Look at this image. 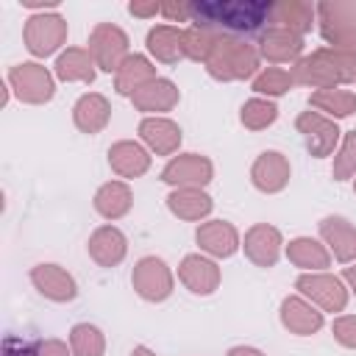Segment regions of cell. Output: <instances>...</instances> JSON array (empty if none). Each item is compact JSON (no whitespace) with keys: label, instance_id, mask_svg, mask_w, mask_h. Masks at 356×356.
<instances>
[{"label":"cell","instance_id":"6da1fadb","mask_svg":"<svg viewBox=\"0 0 356 356\" xmlns=\"http://www.w3.org/2000/svg\"><path fill=\"white\" fill-rule=\"evenodd\" d=\"M270 0H189V22L220 36H245L270 28Z\"/></svg>","mask_w":356,"mask_h":356},{"label":"cell","instance_id":"7a4b0ae2","mask_svg":"<svg viewBox=\"0 0 356 356\" xmlns=\"http://www.w3.org/2000/svg\"><path fill=\"white\" fill-rule=\"evenodd\" d=\"M295 86L317 89H339L345 83H356V56L337 47H317L306 53L300 61L289 67Z\"/></svg>","mask_w":356,"mask_h":356},{"label":"cell","instance_id":"3957f363","mask_svg":"<svg viewBox=\"0 0 356 356\" xmlns=\"http://www.w3.org/2000/svg\"><path fill=\"white\" fill-rule=\"evenodd\" d=\"M203 67L209 78L222 83L253 81L261 72V56H259V47L245 36H220Z\"/></svg>","mask_w":356,"mask_h":356},{"label":"cell","instance_id":"277c9868","mask_svg":"<svg viewBox=\"0 0 356 356\" xmlns=\"http://www.w3.org/2000/svg\"><path fill=\"white\" fill-rule=\"evenodd\" d=\"M317 31L325 39V47L356 56V0L317 3Z\"/></svg>","mask_w":356,"mask_h":356},{"label":"cell","instance_id":"5b68a950","mask_svg":"<svg viewBox=\"0 0 356 356\" xmlns=\"http://www.w3.org/2000/svg\"><path fill=\"white\" fill-rule=\"evenodd\" d=\"M6 86L25 106H44L56 95V75L39 61H22L8 67Z\"/></svg>","mask_w":356,"mask_h":356},{"label":"cell","instance_id":"8992f818","mask_svg":"<svg viewBox=\"0 0 356 356\" xmlns=\"http://www.w3.org/2000/svg\"><path fill=\"white\" fill-rule=\"evenodd\" d=\"M70 25L58 11H42L31 14L22 28V44L33 58H47L53 53H61L67 44Z\"/></svg>","mask_w":356,"mask_h":356},{"label":"cell","instance_id":"52a82bcc","mask_svg":"<svg viewBox=\"0 0 356 356\" xmlns=\"http://www.w3.org/2000/svg\"><path fill=\"white\" fill-rule=\"evenodd\" d=\"M295 289H298V295L312 300L323 314H339L348 309V300H350V289L342 281V275H334L328 270L300 273L295 278Z\"/></svg>","mask_w":356,"mask_h":356},{"label":"cell","instance_id":"ba28073f","mask_svg":"<svg viewBox=\"0 0 356 356\" xmlns=\"http://www.w3.org/2000/svg\"><path fill=\"white\" fill-rule=\"evenodd\" d=\"M134 292L147 303H164L175 292V273L159 256H142L131 270Z\"/></svg>","mask_w":356,"mask_h":356},{"label":"cell","instance_id":"9c48e42d","mask_svg":"<svg viewBox=\"0 0 356 356\" xmlns=\"http://www.w3.org/2000/svg\"><path fill=\"white\" fill-rule=\"evenodd\" d=\"M86 50L92 53L97 70L117 72L120 64L131 56V39H128V33L120 25H114V22H97L89 31Z\"/></svg>","mask_w":356,"mask_h":356},{"label":"cell","instance_id":"30bf717a","mask_svg":"<svg viewBox=\"0 0 356 356\" xmlns=\"http://www.w3.org/2000/svg\"><path fill=\"white\" fill-rule=\"evenodd\" d=\"M295 131L303 136L309 156L314 159H325L331 153H337L339 142H342V131L337 125V120L320 114V111H300L295 117Z\"/></svg>","mask_w":356,"mask_h":356},{"label":"cell","instance_id":"8fae6325","mask_svg":"<svg viewBox=\"0 0 356 356\" xmlns=\"http://www.w3.org/2000/svg\"><path fill=\"white\" fill-rule=\"evenodd\" d=\"M159 178L172 189H181V186L206 189L214 181V164L203 153H178V156L167 159Z\"/></svg>","mask_w":356,"mask_h":356},{"label":"cell","instance_id":"7c38bea8","mask_svg":"<svg viewBox=\"0 0 356 356\" xmlns=\"http://www.w3.org/2000/svg\"><path fill=\"white\" fill-rule=\"evenodd\" d=\"M284 245L286 242H284L281 231L275 225H270V222H253L242 236L245 259L250 264H256V267H264V270L278 264V259L284 253Z\"/></svg>","mask_w":356,"mask_h":356},{"label":"cell","instance_id":"4fadbf2b","mask_svg":"<svg viewBox=\"0 0 356 356\" xmlns=\"http://www.w3.org/2000/svg\"><path fill=\"white\" fill-rule=\"evenodd\" d=\"M178 281L197 298H209L220 289L222 270L220 264L206 253H186L178 264Z\"/></svg>","mask_w":356,"mask_h":356},{"label":"cell","instance_id":"5bb4252c","mask_svg":"<svg viewBox=\"0 0 356 356\" xmlns=\"http://www.w3.org/2000/svg\"><path fill=\"white\" fill-rule=\"evenodd\" d=\"M31 284H33V289L42 298H47L53 303H70V300L78 298V281H75V275L67 267L56 264V261H39V264H33L31 267Z\"/></svg>","mask_w":356,"mask_h":356},{"label":"cell","instance_id":"9a60e30c","mask_svg":"<svg viewBox=\"0 0 356 356\" xmlns=\"http://www.w3.org/2000/svg\"><path fill=\"white\" fill-rule=\"evenodd\" d=\"M195 242H197L200 253H206L217 261V259H231L242 248V234L228 220H203L195 228Z\"/></svg>","mask_w":356,"mask_h":356},{"label":"cell","instance_id":"2e32d148","mask_svg":"<svg viewBox=\"0 0 356 356\" xmlns=\"http://www.w3.org/2000/svg\"><path fill=\"white\" fill-rule=\"evenodd\" d=\"M278 320H281V325H284L289 334H295V337H314V334L323 331V325H325V314H323L312 300H306V298L298 295V292H292V295H286V298L281 300V306H278Z\"/></svg>","mask_w":356,"mask_h":356},{"label":"cell","instance_id":"e0dca14e","mask_svg":"<svg viewBox=\"0 0 356 356\" xmlns=\"http://www.w3.org/2000/svg\"><path fill=\"white\" fill-rule=\"evenodd\" d=\"M289 178H292V164L281 150H264L250 164V184L261 195L284 192L289 186Z\"/></svg>","mask_w":356,"mask_h":356},{"label":"cell","instance_id":"ac0fdd59","mask_svg":"<svg viewBox=\"0 0 356 356\" xmlns=\"http://www.w3.org/2000/svg\"><path fill=\"white\" fill-rule=\"evenodd\" d=\"M256 47H259V56L264 61H270V64H295V61H300L306 56L303 53L306 50L303 36H298V33H292L286 28H278V25L264 28Z\"/></svg>","mask_w":356,"mask_h":356},{"label":"cell","instance_id":"d6986e66","mask_svg":"<svg viewBox=\"0 0 356 356\" xmlns=\"http://www.w3.org/2000/svg\"><path fill=\"white\" fill-rule=\"evenodd\" d=\"M131 106L145 114V117H167V111H172L181 100V89L175 86V81L170 78H153L150 83H145L139 92H134L131 97Z\"/></svg>","mask_w":356,"mask_h":356},{"label":"cell","instance_id":"ffe728a7","mask_svg":"<svg viewBox=\"0 0 356 356\" xmlns=\"http://www.w3.org/2000/svg\"><path fill=\"white\" fill-rule=\"evenodd\" d=\"M323 245L331 250V256L339 264H353L356 261V225L342 217V214H325L317 222Z\"/></svg>","mask_w":356,"mask_h":356},{"label":"cell","instance_id":"44dd1931","mask_svg":"<svg viewBox=\"0 0 356 356\" xmlns=\"http://www.w3.org/2000/svg\"><path fill=\"white\" fill-rule=\"evenodd\" d=\"M142 145L156 153V156H175L181 142H184V131L175 120L170 117H142L139 120V128H136Z\"/></svg>","mask_w":356,"mask_h":356},{"label":"cell","instance_id":"7402d4cb","mask_svg":"<svg viewBox=\"0 0 356 356\" xmlns=\"http://www.w3.org/2000/svg\"><path fill=\"white\" fill-rule=\"evenodd\" d=\"M150 164H153V153L136 139H120L108 147V167L122 181L142 178L150 170Z\"/></svg>","mask_w":356,"mask_h":356},{"label":"cell","instance_id":"603a6c76","mask_svg":"<svg viewBox=\"0 0 356 356\" xmlns=\"http://www.w3.org/2000/svg\"><path fill=\"white\" fill-rule=\"evenodd\" d=\"M86 250H89V259L97 264V267H117L122 264V259L128 256V236L106 222V225H97L92 234H89V242H86Z\"/></svg>","mask_w":356,"mask_h":356},{"label":"cell","instance_id":"cb8c5ba5","mask_svg":"<svg viewBox=\"0 0 356 356\" xmlns=\"http://www.w3.org/2000/svg\"><path fill=\"white\" fill-rule=\"evenodd\" d=\"M167 211L184 222H203L209 220L211 209H214V200L206 189H197V186H181V189H170L167 195Z\"/></svg>","mask_w":356,"mask_h":356},{"label":"cell","instance_id":"d4e9b609","mask_svg":"<svg viewBox=\"0 0 356 356\" xmlns=\"http://www.w3.org/2000/svg\"><path fill=\"white\" fill-rule=\"evenodd\" d=\"M284 256L289 259L292 267L300 273H323L331 267V250L323 245V239L314 236H295L284 245Z\"/></svg>","mask_w":356,"mask_h":356},{"label":"cell","instance_id":"484cf974","mask_svg":"<svg viewBox=\"0 0 356 356\" xmlns=\"http://www.w3.org/2000/svg\"><path fill=\"white\" fill-rule=\"evenodd\" d=\"M92 206H95V211H97L103 220L117 222V220H122V217L131 211V206H134V189H131V184L122 181V178L106 181V184L97 186V192H95V197H92Z\"/></svg>","mask_w":356,"mask_h":356},{"label":"cell","instance_id":"4316f807","mask_svg":"<svg viewBox=\"0 0 356 356\" xmlns=\"http://www.w3.org/2000/svg\"><path fill=\"white\" fill-rule=\"evenodd\" d=\"M72 122H75V128L81 134H89V136L100 134L111 122V103H108V97L100 95V92L81 95L75 100V106H72Z\"/></svg>","mask_w":356,"mask_h":356},{"label":"cell","instance_id":"83f0119b","mask_svg":"<svg viewBox=\"0 0 356 356\" xmlns=\"http://www.w3.org/2000/svg\"><path fill=\"white\" fill-rule=\"evenodd\" d=\"M53 75L61 83H92L97 75V64L86 47H64L56 56Z\"/></svg>","mask_w":356,"mask_h":356},{"label":"cell","instance_id":"f1b7e54d","mask_svg":"<svg viewBox=\"0 0 356 356\" xmlns=\"http://www.w3.org/2000/svg\"><path fill=\"white\" fill-rule=\"evenodd\" d=\"M147 56L156 58L159 64H178L184 61V28L178 25H153L145 36Z\"/></svg>","mask_w":356,"mask_h":356},{"label":"cell","instance_id":"f546056e","mask_svg":"<svg viewBox=\"0 0 356 356\" xmlns=\"http://www.w3.org/2000/svg\"><path fill=\"white\" fill-rule=\"evenodd\" d=\"M270 25L286 28L298 36H306L317 25V3L309 0H278L273 3V19Z\"/></svg>","mask_w":356,"mask_h":356},{"label":"cell","instance_id":"4dcf8cb0","mask_svg":"<svg viewBox=\"0 0 356 356\" xmlns=\"http://www.w3.org/2000/svg\"><path fill=\"white\" fill-rule=\"evenodd\" d=\"M153 78H159L153 58L145 56V53H131V56L120 64V70L114 72V89H117V95L131 97L134 92H139V89H142L145 83H150Z\"/></svg>","mask_w":356,"mask_h":356},{"label":"cell","instance_id":"1f68e13d","mask_svg":"<svg viewBox=\"0 0 356 356\" xmlns=\"http://www.w3.org/2000/svg\"><path fill=\"white\" fill-rule=\"evenodd\" d=\"M309 108L331 120H345L356 114V92L350 89H317L309 95Z\"/></svg>","mask_w":356,"mask_h":356},{"label":"cell","instance_id":"d6a6232c","mask_svg":"<svg viewBox=\"0 0 356 356\" xmlns=\"http://www.w3.org/2000/svg\"><path fill=\"white\" fill-rule=\"evenodd\" d=\"M292 86H295V78H292V72L284 70V67H264V70L250 81V89L256 92V97H267V100L284 97Z\"/></svg>","mask_w":356,"mask_h":356},{"label":"cell","instance_id":"836d02e7","mask_svg":"<svg viewBox=\"0 0 356 356\" xmlns=\"http://www.w3.org/2000/svg\"><path fill=\"white\" fill-rule=\"evenodd\" d=\"M275 120H278V106H275V100H267V97H256L253 95L239 108V122L248 131H264Z\"/></svg>","mask_w":356,"mask_h":356},{"label":"cell","instance_id":"e575fe53","mask_svg":"<svg viewBox=\"0 0 356 356\" xmlns=\"http://www.w3.org/2000/svg\"><path fill=\"white\" fill-rule=\"evenodd\" d=\"M72 356H106V334L92 323H75L70 328Z\"/></svg>","mask_w":356,"mask_h":356},{"label":"cell","instance_id":"d590c367","mask_svg":"<svg viewBox=\"0 0 356 356\" xmlns=\"http://www.w3.org/2000/svg\"><path fill=\"white\" fill-rule=\"evenodd\" d=\"M220 33L209 31V28H197V25H189L184 28V56L189 61H197V64H206L214 44H217Z\"/></svg>","mask_w":356,"mask_h":356},{"label":"cell","instance_id":"8d00e7d4","mask_svg":"<svg viewBox=\"0 0 356 356\" xmlns=\"http://www.w3.org/2000/svg\"><path fill=\"white\" fill-rule=\"evenodd\" d=\"M353 175H356V128L342 134V142L334 153V167H331L334 181H348Z\"/></svg>","mask_w":356,"mask_h":356},{"label":"cell","instance_id":"74e56055","mask_svg":"<svg viewBox=\"0 0 356 356\" xmlns=\"http://www.w3.org/2000/svg\"><path fill=\"white\" fill-rule=\"evenodd\" d=\"M331 334L342 348L356 350V314H337L331 323Z\"/></svg>","mask_w":356,"mask_h":356},{"label":"cell","instance_id":"f35d334b","mask_svg":"<svg viewBox=\"0 0 356 356\" xmlns=\"http://www.w3.org/2000/svg\"><path fill=\"white\" fill-rule=\"evenodd\" d=\"M3 356H36V342H28L22 337L8 334L3 339Z\"/></svg>","mask_w":356,"mask_h":356},{"label":"cell","instance_id":"ab89813d","mask_svg":"<svg viewBox=\"0 0 356 356\" xmlns=\"http://www.w3.org/2000/svg\"><path fill=\"white\" fill-rule=\"evenodd\" d=\"M36 356H72V348L64 339L47 337V339H36Z\"/></svg>","mask_w":356,"mask_h":356},{"label":"cell","instance_id":"60d3db41","mask_svg":"<svg viewBox=\"0 0 356 356\" xmlns=\"http://www.w3.org/2000/svg\"><path fill=\"white\" fill-rule=\"evenodd\" d=\"M161 17L167 22H189V0H167L161 3Z\"/></svg>","mask_w":356,"mask_h":356},{"label":"cell","instance_id":"b9f144b4","mask_svg":"<svg viewBox=\"0 0 356 356\" xmlns=\"http://www.w3.org/2000/svg\"><path fill=\"white\" fill-rule=\"evenodd\" d=\"M128 14L136 17V19H153L156 14H161V3H156V0H131Z\"/></svg>","mask_w":356,"mask_h":356},{"label":"cell","instance_id":"7bdbcfd3","mask_svg":"<svg viewBox=\"0 0 356 356\" xmlns=\"http://www.w3.org/2000/svg\"><path fill=\"white\" fill-rule=\"evenodd\" d=\"M225 356H267V353L259 350V348H253V345H234V348H228Z\"/></svg>","mask_w":356,"mask_h":356},{"label":"cell","instance_id":"ee69618b","mask_svg":"<svg viewBox=\"0 0 356 356\" xmlns=\"http://www.w3.org/2000/svg\"><path fill=\"white\" fill-rule=\"evenodd\" d=\"M342 281L348 284L350 295H356V261H353V264H348V267L342 270Z\"/></svg>","mask_w":356,"mask_h":356},{"label":"cell","instance_id":"f6af8a7d","mask_svg":"<svg viewBox=\"0 0 356 356\" xmlns=\"http://www.w3.org/2000/svg\"><path fill=\"white\" fill-rule=\"evenodd\" d=\"M131 356H156V350H150L147 345H136V348L131 350Z\"/></svg>","mask_w":356,"mask_h":356},{"label":"cell","instance_id":"bcb514c9","mask_svg":"<svg viewBox=\"0 0 356 356\" xmlns=\"http://www.w3.org/2000/svg\"><path fill=\"white\" fill-rule=\"evenodd\" d=\"M353 195H356V178H353Z\"/></svg>","mask_w":356,"mask_h":356}]
</instances>
